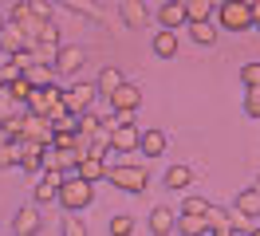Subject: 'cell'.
<instances>
[{"instance_id": "cell-1", "label": "cell", "mask_w": 260, "mask_h": 236, "mask_svg": "<svg viewBox=\"0 0 260 236\" xmlns=\"http://www.w3.org/2000/svg\"><path fill=\"white\" fill-rule=\"evenodd\" d=\"M95 201V181H83L79 173H67V181L59 185V205L63 213H83Z\"/></svg>"}, {"instance_id": "cell-2", "label": "cell", "mask_w": 260, "mask_h": 236, "mask_svg": "<svg viewBox=\"0 0 260 236\" xmlns=\"http://www.w3.org/2000/svg\"><path fill=\"white\" fill-rule=\"evenodd\" d=\"M8 24L24 36L28 51H36V40H40V31H44V24H48V20H40V16L32 12V4H28V0H16V4H12V16H8Z\"/></svg>"}, {"instance_id": "cell-3", "label": "cell", "mask_w": 260, "mask_h": 236, "mask_svg": "<svg viewBox=\"0 0 260 236\" xmlns=\"http://www.w3.org/2000/svg\"><path fill=\"white\" fill-rule=\"evenodd\" d=\"M217 28L248 31L252 28V8H248L244 0H221V4H217Z\"/></svg>"}, {"instance_id": "cell-4", "label": "cell", "mask_w": 260, "mask_h": 236, "mask_svg": "<svg viewBox=\"0 0 260 236\" xmlns=\"http://www.w3.org/2000/svg\"><path fill=\"white\" fill-rule=\"evenodd\" d=\"M107 181H111L114 189H122V193H146L150 173H146V165H111V170H107Z\"/></svg>"}, {"instance_id": "cell-5", "label": "cell", "mask_w": 260, "mask_h": 236, "mask_svg": "<svg viewBox=\"0 0 260 236\" xmlns=\"http://www.w3.org/2000/svg\"><path fill=\"white\" fill-rule=\"evenodd\" d=\"M99 98V83H71V87H63V103L71 114H83V110H91Z\"/></svg>"}, {"instance_id": "cell-6", "label": "cell", "mask_w": 260, "mask_h": 236, "mask_svg": "<svg viewBox=\"0 0 260 236\" xmlns=\"http://www.w3.org/2000/svg\"><path fill=\"white\" fill-rule=\"evenodd\" d=\"M107 107L118 110V114H134V110L142 107V87H134V83H122L118 91L107 94Z\"/></svg>"}, {"instance_id": "cell-7", "label": "cell", "mask_w": 260, "mask_h": 236, "mask_svg": "<svg viewBox=\"0 0 260 236\" xmlns=\"http://www.w3.org/2000/svg\"><path fill=\"white\" fill-rule=\"evenodd\" d=\"M67 181V173L63 170H44V177L36 181V189H32V197H36V205H51V201H59V185Z\"/></svg>"}, {"instance_id": "cell-8", "label": "cell", "mask_w": 260, "mask_h": 236, "mask_svg": "<svg viewBox=\"0 0 260 236\" xmlns=\"http://www.w3.org/2000/svg\"><path fill=\"white\" fill-rule=\"evenodd\" d=\"M83 63H87V51H83L79 44H67V47H59V55H55V75H63V79L79 75Z\"/></svg>"}, {"instance_id": "cell-9", "label": "cell", "mask_w": 260, "mask_h": 236, "mask_svg": "<svg viewBox=\"0 0 260 236\" xmlns=\"http://www.w3.org/2000/svg\"><path fill=\"white\" fill-rule=\"evenodd\" d=\"M40 228H44L40 209L36 205H20L16 217H12V236H40Z\"/></svg>"}, {"instance_id": "cell-10", "label": "cell", "mask_w": 260, "mask_h": 236, "mask_svg": "<svg viewBox=\"0 0 260 236\" xmlns=\"http://www.w3.org/2000/svg\"><path fill=\"white\" fill-rule=\"evenodd\" d=\"M142 146V130L134 122H122L111 130V150H118V154H130V150H138Z\"/></svg>"}, {"instance_id": "cell-11", "label": "cell", "mask_w": 260, "mask_h": 236, "mask_svg": "<svg viewBox=\"0 0 260 236\" xmlns=\"http://www.w3.org/2000/svg\"><path fill=\"white\" fill-rule=\"evenodd\" d=\"M20 142V170L24 173H44V150L48 146H40L32 138H16Z\"/></svg>"}, {"instance_id": "cell-12", "label": "cell", "mask_w": 260, "mask_h": 236, "mask_svg": "<svg viewBox=\"0 0 260 236\" xmlns=\"http://www.w3.org/2000/svg\"><path fill=\"white\" fill-rule=\"evenodd\" d=\"M229 209L256 224V220H260V189H256V185H252V189H241V193L233 197V205H229Z\"/></svg>"}, {"instance_id": "cell-13", "label": "cell", "mask_w": 260, "mask_h": 236, "mask_svg": "<svg viewBox=\"0 0 260 236\" xmlns=\"http://www.w3.org/2000/svg\"><path fill=\"white\" fill-rule=\"evenodd\" d=\"M146 224H150V232H154V236H170L174 228H178V213H174L170 205H154Z\"/></svg>"}, {"instance_id": "cell-14", "label": "cell", "mask_w": 260, "mask_h": 236, "mask_svg": "<svg viewBox=\"0 0 260 236\" xmlns=\"http://www.w3.org/2000/svg\"><path fill=\"white\" fill-rule=\"evenodd\" d=\"M158 24L170 31H178V24H189V12H185V0H166L158 8Z\"/></svg>"}, {"instance_id": "cell-15", "label": "cell", "mask_w": 260, "mask_h": 236, "mask_svg": "<svg viewBox=\"0 0 260 236\" xmlns=\"http://www.w3.org/2000/svg\"><path fill=\"white\" fill-rule=\"evenodd\" d=\"M150 51H154L158 59H174V55H178V31L158 28V31H154V40H150Z\"/></svg>"}, {"instance_id": "cell-16", "label": "cell", "mask_w": 260, "mask_h": 236, "mask_svg": "<svg viewBox=\"0 0 260 236\" xmlns=\"http://www.w3.org/2000/svg\"><path fill=\"white\" fill-rule=\"evenodd\" d=\"M118 16H122L126 28H142L146 16H150V8L142 4V0H122V4H118Z\"/></svg>"}, {"instance_id": "cell-17", "label": "cell", "mask_w": 260, "mask_h": 236, "mask_svg": "<svg viewBox=\"0 0 260 236\" xmlns=\"http://www.w3.org/2000/svg\"><path fill=\"white\" fill-rule=\"evenodd\" d=\"M107 170H111V165H107V157L87 154V157L79 161V170H75V173H79L83 181H107Z\"/></svg>"}, {"instance_id": "cell-18", "label": "cell", "mask_w": 260, "mask_h": 236, "mask_svg": "<svg viewBox=\"0 0 260 236\" xmlns=\"http://www.w3.org/2000/svg\"><path fill=\"white\" fill-rule=\"evenodd\" d=\"M162 185L174 189V193H178V189H189L193 185V170H189V165H170L166 177H162Z\"/></svg>"}, {"instance_id": "cell-19", "label": "cell", "mask_w": 260, "mask_h": 236, "mask_svg": "<svg viewBox=\"0 0 260 236\" xmlns=\"http://www.w3.org/2000/svg\"><path fill=\"white\" fill-rule=\"evenodd\" d=\"M24 103H20L16 94L8 91V87H0V122H8V118H20V114H24Z\"/></svg>"}, {"instance_id": "cell-20", "label": "cell", "mask_w": 260, "mask_h": 236, "mask_svg": "<svg viewBox=\"0 0 260 236\" xmlns=\"http://www.w3.org/2000/svg\"><path fill=\"white\" fill-rule=\"evenodd\" d=\"M205 232H209V220H205V217L178 213V236H205Z\"/></svg>"}, {"instance_id": "cell-21", "label": "cell", "mask_w": 260, "mask_h": 236, "mask_svg": "<svg viewBox=\"0 0 260 236\" xmlns=\"http://www.w3.org/2000/svg\"><path fill=\"white\" fill-rule=\"evenodd\" d=\"M205 220H209L213 232H229V228H233V209H225V205H209Z\"/></svg>"}, {"instance_id": "cell-22", "label": "cell", "mask_w": 260, "mask_h": 236, "mask_svg": "<svg viewBox=\"0 0 260 236\" xmlns=\"http://www.w3.org/2000/svg\"><path fill=\"white\" fill-rule=\"evenodd\" d=\"M189 40L201 47H213L217 44V24H209V20H197V24H189Z\"/></svg>"}, {"instance_id": "cell-23", "label": "cell", "mask_w": 260, "mask_h": 236, "mask_svg": "<svg viewBox=\"0 0 260 236\" xmlns=\"http://www.w3.org/2000/svg\"><path fill=\"white\" fill-rule=\"evenodd\" d=\"M146 157H162L166 154V134L162 130H142V146H138Z\"/></svg>"}, {"instance_id": "cell-24", "label": "cell", "mask_w": 260, "mask_h": 236, "mask_svg": "<svg viewBox=\"0 0 260 236\" xmlns=\"http://www.w3.org/2000/svg\"><path fill=\"white\" fill-rule=\"evenodd\" d=\"M59 4H63V8H71V12H83V16H91L95 24H107V12L99 8L95 0H59Z\"/></svg>"}, {"instance_id": "cell-25", "label": "cell", "mask_w": 260, "mask_h": 236, "mask_svg": "<svg viewBox=\"0 0 260 236\" xmlns=\"http://www.w3.org/2000/svg\"><path fill=\"white\" fill-rule=\"evenodd\" d=\"M95 83H99V94H111V91H118L126 79H122V71H118V67H103Z\"/></svg>"}, {"instance_id": "cell-26", "label": "cell", "mask_w": 260, "mask_h": 236, "mask_svg": "<svg viewBox=\"0 0 260 236\" xmlns=\"http://www.w3.org/2000/svg\"><path fill=\"white\" fill-rule=\"evenodd\" d=\"M24 75L32 79V87H51V75H55V63H40V59H36L32 67L24 71Z\"/></svg>"}, {"instance_id": "cell-27", "label": "cell", "mask_w": 260, "mask_h": 236, "mask_svg": "<svg viewBox=\"0 0 260 236\" xmlns=\"http://www.w3.org/2000/svg\"><path fill=\"white\" fill-rule=\"evenodd\" d=\"M185 12H189V24H197V20H209L217 12V4L213 0H185Z\"/></svg>"}, {"instance_id": "cell-28", "label": "cell", "mask_w": 260, "mask_h": 236, "mask_svg": "<svg viewBox=\"0 0 260 236\" xmlns=\"http://www.w3.org/2000/svg\"><path fill=\"white\" fill-rule=\"evenodd\" d=\"M0 170H20V142H4L0 146Z\"/></svg>"}, {"instance_id": "cell-29", "label": "cell", "mask_w": 260, "mask_h": 236, "mask_svg": "<svg viewBox=\"0 0 260 236\" xmlns=\"http://www.w3.org/2000/svg\"><path fill=\"white\" fill-rule=\"evenodd\" d=\"M4 87H8V91L16 94V98L24 103V107H28V98H32V91H36V87H32V79H28V75H16V79H8Z\"/></svg>"}, {"instance_id": "cell-30", "label": "cell", "mask_w": 260, "mask_h": 236, "mask_svg": "<svg viewBox=\"0 0 260 236\" xmlns=\"http://www.w3.org/2000/svg\"><path fill=\"white\" fill-rule=\"evenodd\" d=\"M59 232H63V236H91V232H87V224L79 220V213H63V220H59Z\"/></svg>"}, {"instance_id": "cell-31", "label": "cell", "mask_w": 260, "mask_h": 236, "mask_svg": "<svg viewBox=\"0 0 260 236\" xmlns=\"http://www.w3.org/2000/svg\"><path fill=\"white\" fill-rule=\"evenodd\" d=\"M244 114H248V118H260V83L256 87H244Z\"/></svg>"}, {"instance_id": "cell-32", "label": "cell", "mask_w": 260, "mask_h": 236, "mask_svg": "<svg viewBox=\"0 0 260 236\" xmlns=\"http://www.w3.org/2000/svg\"><path fill=\"white\" fill-rule=\"evenodd\" d=\"M178 213H189V217H205V213H209V201H205V197H185Z\"/></svg>"}, {"instance_id": "cell-33", "label": "cell", "mask_w": 260, "mask_h": 236, "mask_svg": "<svg viewBox=\"0 0 260 236\" xmlns=\"http://www.w3.org/2000/svg\"><path fill=\"white\" fill-rule=\"evenodd\" d=\"M134 232V217L130 213H118V217L111 220V236H130Z\"/></svg>"}, {"instance_id": "cell-34", "label": "cell", "mask_w": 260, "mask_h": 236, "mask_svg": "<svg viewBox=\"0 0 260 236\" xmlns=\"http://www.w3.org/2000/svg\"><path fill=\"white\" fill-rule=\"evenodd\" d=\"M241 83L244 87H256L260 83V63H244L241 67Z\"/></svg>"}, {"instance_id": "cell-35", "label": "cell", "mask_w": 260, "mask_h": 236, "mask_svg": "<svg viewBox=\"0 0 260 236\" xmlns=\"http://www.w3.org/2000/svg\"><path fill=\"white\" fill-rule=\"evenodd\" d=\"M55 150H79V134H55Z\"/></svg>"}, {"instance_id": "cell-36", "label": "cell", "mask_w": 260, "mask_h": 236, "mask_svg": "<svg viewBox=\"0 0 260 236\" xmlns=\"http://www.w3.org/2000/svg\"><path fill=\"white\" fill-rule=\"evenodd\" d=\"M28 4H32V12L40 16V20H51V4L48 0H28Z\"/></svg>"}, {"instance_id": "cell-37", "label": "cell", "mask_w": 260, "mask_h": 236, "mask_svg": "<svg viewBox=\"0 0 260 236\" xmlns=\"http://www.w3.org/2000/svg\"><path fill=\"white\" fill-rule=\"evenodd\" d=\"M244 4H248V8H252V12H260V0H244Z\"/></svg>"}, {"instance_id": "cell-38", "label": "cell", "mask_w": 260, "mask_h": 236, "mask_svg": "<svg viewBox=\"0 0 260 236\" xmlns=\"http://www.w3.org/2000/svg\"><path fill=\"white\" fill-rule=\"evenodd\" d=\"M4 142H12V138H8V130H4V126H0V146H4Z\"/></svg>"}, {"instance_id": "cell-39", "label": "cell", "mask_w": 260, "mask_h": 236, "mask_svg": "<svg viewBox=\"0 0 260 236\" xmlns=\"http://www.w3.org/2000/svg\"><path fill=\"white\" fill-rule=\"evenodd\" d=\"M252 28H256V31H260V12H252Z\"/></svg>"}, {"instance_id": "cell-40", "label": "cell", "mask_w": 260, "mask_h": 236, "mask_svg": "<svg viewBox=\"0 0 260 236\" xmlns=\"http://www.w3.org/2000/svg\"><path fill=\"white\" fill-rule=\"evenodd\" d=\"M4 83H8V75H4V67H0V87H4Z\"/></svg>"}, {"instance_id": "cell-41", "label": "cell", "mask_w": 260, "mask_h": 236, "mask_svg": "<svg viewBox=\"0 0 260 236\" xmlns=\"http://www.w3.org/2000/svg\"><path fill=\"white\" fill-rule=\"evenodd\" d=\"M4 24H8V20H4V16H0V31H4Z\"/></svg>"}, {"instance_id": "cell-42", "label": "cell", "mask_w": 260, "mask_h": 236, "mask_svg": "<svg viewBox=\"0 0 260 236\" xmlns=\"http://www.w3.org/2000/svg\"><path fill=\"white\" fill-rule=\"evenodd\" d=\"M252 236H260V228H252Z\"/></svg>"}, {"instance_id": "cell-43", "label": "cell", "mask_w": 260, "mask_h": 236, "mask_svg": "<svg viewBox=\"0 0 260 236\" xmlns=\"http://www.w3.org/2000/svg\"><path fill=\"white\" fill-rule=\"evenodd\" d=\"M256 189H260V177H256Z\"/></svg>"}, {"instance_id": "cell-44", "label": "cell", "mask_w": 260, "mask_h": 236, "mask_svg": "<svg viewBox=\"0 0 260 236\" xmlns=\"http://www.w3.org/2000/svg\"><path fill=\"white\" fill-rule=\"evenodd\" d=\"M205 236H213V228H209V232H205Z\"/></svg>"}, {"instance_id": "cell-45", "label": "cell", "mask_w": 260, "mask_h": 236, "mask_svg": "<svg viewBox=\"0 0 260 236\" xmlns=\"http://www.w3.org/2000/svg\"><path fill=\"white\" fill-rule=\"evenodd\" d=\"M217 4H221V0H217Z\"/></svg>"}]
</instances>
